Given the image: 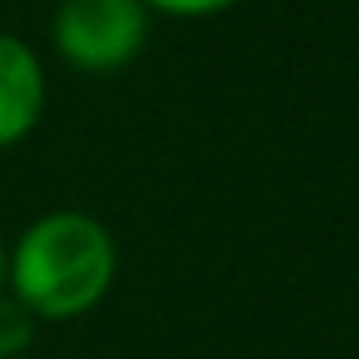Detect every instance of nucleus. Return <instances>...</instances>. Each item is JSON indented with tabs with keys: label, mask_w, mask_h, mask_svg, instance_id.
<instances>
[{
	"label": "nucleus",
	"mask_w": 359,
	"mask_h": 359,
	"mask_svg": "<svg viewBox=\"0 0 359 359\" xmlns=\"http://www.w3.org/2000/svg\"><path fill=\"white\" fill-rule=\"evenodd\" d=\"M118 275V245L110 229L76 208H60L26 224L9 245V296L39 321H76L93 313Z\"/></svg>",
	"instance_id": "f257e3e1"
},
{
	"label": "nucleus",
	"mask_w": 359,
	"mask_h": 359,
	"mask_svg": "<svg viewBox=\"0 0 359 359\" xmlns=\"http://www.w3.org/2000/svg\"><path fill=\"white\" fill-rule=\"evenodd\" d=\"M34 330H39V317L22 300H13L9 292L0 296V359L26 355L30 342H34Z\"/></svg>",
	"instance_id": "20e7f679"
},
{
	"label": "nucleus",
	"mask_w": 359,
	"mask_h": 359,
	"mask_svg": "<svg viewBox=\"0 0 359 359\" xmlns=\"http://www.w3.org/2000/svg\"><path fill=\"white\" fill-rule=\"evenodd\" d=\"M9 292V245L0 241V296Z\"/></svg>",
	"instance_id": "423d86ee"
},
{
	"label": "nucleus",
	"mask_w": 359,
	"mask_h": 359,
	"mask_svg": "<svg viewBox=\"0 0 359 359\" xmlns=\"http://www.w3.org/2000/svg\"><path fill=\"white\" fill-rule=\"evenodd\" d=\"M229 5H237V0H144V9H161L173 18H208V13H220Z\"/></svg>",
	"instance_id": "39448f33"
},
{
	"label": "nucleus",
	"mask_w": 359,
	"mask_h": 359,
	"mask_svg": "<svg viewBox=\"0 0 359 359\" xmlns=\"http://www.w3.org/2000/svg\"><path fill=\"white\" fill-rule=\"evenodd\" d=\"M51 43L76 72H118L148 43V9L144 0H60Z\"/></svg>",
	"instance_id": "f03ea898"
},
{
	"label": "nucleus",
	"mask_w": 359,
	"mask_h": 359,
	"mask_svg": "<svg viewBox=\"0 0 359 359\" xmlns=\"http://www.w3.org/2000/svg\"><path fill=\"white\" fill-rule=\"evenodd\" d=\"M47 110V76L30 43L0 34V148L22 144Z\"/></svg>",
	"instance_id": "7ed1b4c3"
}]
</instances>
